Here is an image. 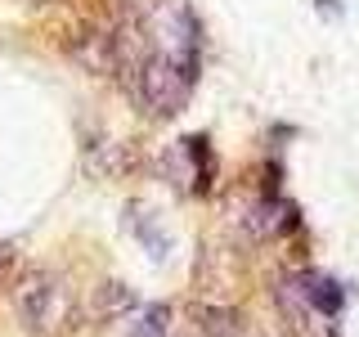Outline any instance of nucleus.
<instances>
[{
  "mask_svg": "<svg viewBox=\"0 0 359 337\" xmlns=\"http://www.w3.org/2000/svg\"><path fill=\"white\" fill-rule=\"evenodd\" d=\"M126 337H171V306L153 301L149 310H140V319L130 324Z\"/></svg>",
  "mask_w": 359,
  "mask_h": 337,
  "instance_id": "obj_7",
  "label": "nucleus"
},
{
  "mask_svg": "<svg viewBox=\"0 0 359 337\" xmlns=\"http://www.w3.org/2000/svg\"><path fill=\"white\" fill-rule=\"evenodd\" d=\"M121 220H126V230L140 239V247H144L149 256H157V261H162V256L171 252V243H175L171 230H166V225L157 220V211H149L144 202H126V216H121Z\"/></svg>",
  "mask_w": 359,
  "mask_h": 337,
  "instance_id": "obj_4",
  "label": "nucleus"
},
{
  "mask_svg": "<svg viewBox=\"0 0 359 337\" xmlns=\"http://www.w3.org/2000/svg\"><path fill=\"white\" fill-rule=\"evenodd\" d=\"M297 284H301V292H306L310 310L328 315V319H337V315H341V306H346V288L337 284V279H328V275H297Z\"/></svg>",
  "mask_w": 359,
  "mask_h": 337,
  "instance_id": "obj_5",
  "label": "nucleus"
},
{
  "mask_svg": "<svg viewBox=\"0 0 359 337\" xmlns=\"http://www.w3.org/2000/svg\"><path fill=\"white\" fill-rule=\"evenodd\" d=\"M202 337H243V324L233 310H202Z\"/></svg>",
  "mask_w": 359,
  "mask_h": 337,
  "instance_id": "obj_8",
  "label": "nucleus"
},
{
  "mask_svg": "<svg viewBox=\"0 0 359 337\" xmlns=\"http://www.w3.org/2000/svg\"><path fill=\"white\" fill-rule=\"evenodd\" d=\"M301 225V216H297V207L292 202H283L278 194H261V202H256L252 211H247V234L252 239H278V234H292Z\"/></svg>",
  "mask_w": 359,
  "mask_h": 337,
  "instance_id": "obj_3",
  "label": "nucleus"
},
{
  "mask_svg": "<svg viewBox=\"0 0 359 337\" xmlns=\"http://www.w3.org/2000/svg\"><path fill=\"white\" fill-rule=\"evenodd\" d=\"M54 301H59V284H54V275L32 270V275L18 279L14 306H18V319L27 324V329H45V324L54 319Z\"/></svg>",
  "mask_w": 359,
  "mask_h": 337,
  "instance_id": "obj_2",
  "label": "nucleus"
},
{
  "mask_svg": "<svg viewBox=\"0 0 359 337\" xmlns=\"http://www.w3.org/2000/svg\"><path fill=\"white\" fill-rule=\"evenodd\" d=\"M180 149H184V162L194 166V189L207 194L211 180H216V153H211V140L207 135H189V140H180Z\"/></svg>",
  "mask_w": 359,
  "mask_h": 337,
  "instance_id": "obj_6",
  "label": "nucleus"
},
{
  "mask_svg": "<svg viewBox=\"0 0 359 337\" xmlns=\"http://www.w3.org/2000/svg\"><path fill=\"white\" fill-rule=\"evenodd\" d=\"M194 77L184 72V67H175V59L166 50H149V59L140 63V72H135L130 81V95L140 99V108L149 112V117H175L180 108L189 104V95H194Z\"/></svg>",
  "mask_w": 359,
  "mask_h": 337,
  "instance_id": "obj_1",
  "label": "nucleus"
},
{
  "mask_svg": "<svg viewBox=\"0 0 359 337\" xmlns=\"http://www.w3.org/2000/svg\"><path fill=\"white\" fill-rule=\"evenodd\" d=\"M135 306V292L126 284H104L99 288V315H121Z\"/></svg>",
  "mask_w": 359,
  "mask_h": 337,
  "instance_id": "obj_9",
  "label": "nucleus"
}]
</instances>
